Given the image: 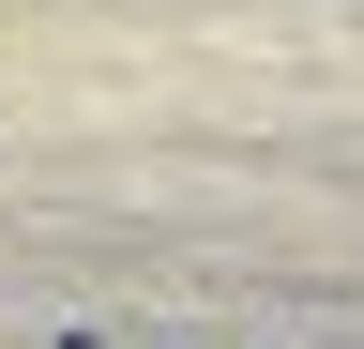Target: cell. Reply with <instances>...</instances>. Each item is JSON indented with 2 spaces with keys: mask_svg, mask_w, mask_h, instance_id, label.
<instances>
[{
  "mask_svg": "<svg viewBox=\"0 0 364 349\" xmlns=\"http://www.w3.org/2000/svg\"><path fill=\"white\" fill-rule=\"evenodd\" d=\"M61 349H107V334H61Z\"/></svg>",
  "mask_w": 364,
  "mask_h": 349,
  "instance_id": "obj_1",
  "label": "cell"
}]
</instances>
